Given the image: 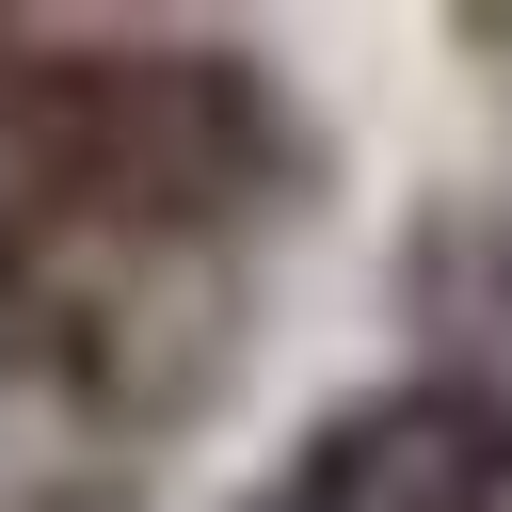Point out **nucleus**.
<instances>
[{
	"instance_id": "obj_1",
	"label": "nucleus",
	"mask_w": 512,
	"mask_h": 512,
	"mask_svg": "<svg viewBox=\"0 0 512 512\" xmlns=\"http://www.w3.org/2000/svg\"><path fill=\"white\" fill-rule=\"evenodd\" d=\"M272 512H512V400L464 368H416L304 432Z\"/></svg>"
},
{
	"instance_id": "obj_2",
	"label": "nucleus",
	"mask_w": 512,
	"mask_h": 512,
	"mask_svg": "<svg viewBox=\"0 0 512 512\" xmlns=\"http://www.w3.org/2000/svg\"><path fill=\"white\" fill-rule=\"evenodd\" d=\"M464 384H496V400H512V240H496V368H464Z\"/></svg>"
}]
</instances>
